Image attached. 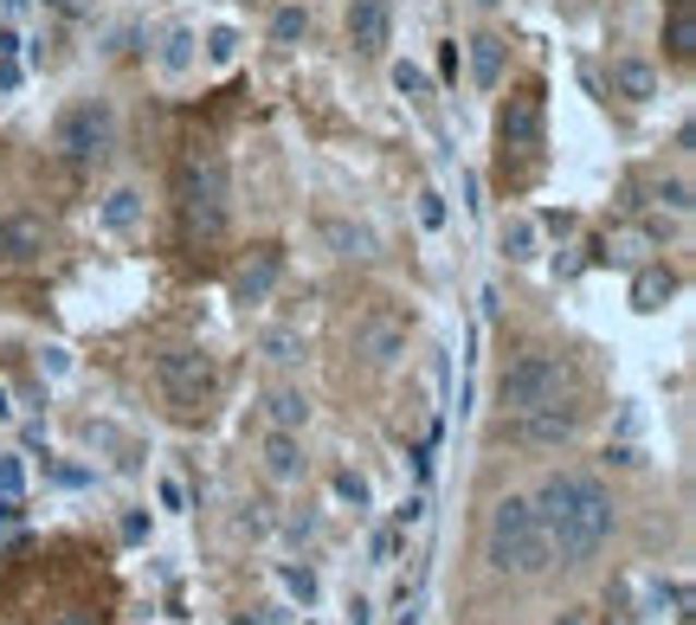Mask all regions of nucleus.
I'll return each instance as SVG.
<instances>
[{"label": "nucleus", "mask_w": 696, "mask_h": 625, "mask_svg": "<svg viewBox=\"0 0 696 625\" xmlns=\"http://www.w3.org/2000/svg\"><path fill=\"white\" fill-rule=\"evenodd\" d=\"M658 201H664L671 213H691V181H664V188H658Z\"/></svg>", "instance_id": "c756f323"}, {"label": "nucleus", "mask_w": 696, "mask_h": 625, "mask_svg": "<svg viewBox=\"0 0 696 625\" xmlns=\"http://www.w3.org/2000/svg\"><path fill=\"white\" fill-rule=\"evenodd\" d=\"M175 188H181V213H188V226L213 239V232L226 226V161H219L213 148H194V155L181 161Z\"/></svg>", "instance_id": "20e7f679"}, {"label": "nucleus", "mask_w": 696, "mask_h": 625, "mask_svg": "<svg viewBox=\"0 0 696 625\" xmlns=\"http://www.w3.org/2000/svg\"><path fill=\"white\" fill-rule=\"evenodd\" d=\"M59 148L77 155V161H104L110 148H117V117H110V104H77L59 117Z\"/></svg>", "instance_id": "39448f33"}, {"label": "nucleus", "mask_w": 696, "mask_h": 625, "mask_svg": "<svg viewBox=\"0 0 696 625\" xmlns=\"http://www.w3.org/2000/svg\"><path fill=\"white\" fill-rule=\"evenodd\" d=\"M265 471H272L278 484H297V478H303V445H297V432H278V425H272V438H265Z\"/></svg>", "instance_id": "4468645a"}, {"label": "nucleus", "mask_w": 696, "mask_h": 625, "mask_svg": "<svg viewBox=\"0 0 696 625\" xmlns=\"http://www.w3.org/2000/svg\"><path fill=\"white\" fill-rule=\"evenodd\" d=\"M265 419H272L278 432H303V425H310V394H303V387H272V394H265Z\"/></svg>", "instance_id": "ddd939ff"}, {"label": "nucleus", "mask_w": 696, "mask_h": 625, "mask_svg": "<svg viewBox=\"0 0 696 625\" xmlns=\"http://www.w3.org/2000/svg\"><path fill=\"white\" fill-rule=\"evenodd\" d=\"M574 425H580V413H574L567 400H555V407H529V413H516L503 432H509L516 445H567Z\"/></svg>", "instance_id": "0eeeda50"}, {"label": "nucleus", "mask_w": 696, "mask_h": 625, "mask_svg": "<svg viewBox=\"0 0 696 625\" xmlns=\"http://www.w3.org/2000/svg\"><path fill=\"white\" fill-rule=\"evenodd\" d=\"M265 354H272V361H303V336H297V329H265Z\"/></svg>", "instance_id": "4be33fe9"}, {"label": "nucleus", "mask_w": 696, "mask_h": 625, "mask_svg": "<svg viewBox=\"0 0 696 625\" xmlns=\"http://www.w3.org/2000/svg\"><path fill=\"white\" fill-rule=\"evenodd\" d=\"M207 59L213 65H232V59H239V33H232V26H213L207 33Z\"/></svg>", "instance_id": "393cba45"}, {"label": "nucleus", "mask_w": 696, "mask_h": 625, "mask_svg": "<svg viewBox=\"0 0 696 625\" xmlns=\"http://www.w3.org/2000/svg\"><path fill=\"white\" fill-rule=\"evenodd\" d=\"M284 587H290V593H297L303 606L316 600V574H310V567H284Z\"/></svg>", "instance_id": "cd10ccee"}, {"label": "nucleus", "mask_w": 696, "mask_h": 625, "mask_svg": "<svg viewBox=\"0 0 696 625\" xmlns=\"http://www.w3.org/2000/svg\"><path fill=\"white\" fill-rule=\"evenodd\" d=\"M691 52H696V20H691V0H677V13H671V59L691 65Z\"/></svg>", "instance_id": "aec40b11"}, {"label": "nucleus", "mask_w": 696, "mask_h": 625, "mask_svg": "<svg viewBox=\"0 0 696 625\" xmlns=\"http://www.w3.org/2000/svg\"><path fill=\"white\" fill-rule=\"evenodd\" d=\"M323 239L343 252V259H374V232L368 226H348V219H323Z\"/></svg>", "instance_id": "a211bd4d"}, {"label": "nucleus", "mask_w": 696, "mask_h": 625, "mask_svg": "<svg viewBox=\"0 0 696 625\" xmlns=\"http://www.w3.org/2000/svg\"><path fill=\"white\" fill-rule=\"evenodd\" d=\"M503 142H509V148H536V142H542V91L509 97V110H503Z\"/></svg>", "instance_id": "f8f14e48"}, {"label": "nucleus", "mask_w": 696, "mask_h": 625, "mask_svg": "<svg viewBox=\"0 0 696 625\" xmlns=\"http://www.w3.org/2000/svg\"><path fill=\"white\" fill-rule=\"evenodd\" d=\"M278 272H284V252H278V245H259V252L239 265L232 297H239V303H265V297H272V284H278Z\"/></svg>", "instance_id": "9d476101"}, {"label": "nucleus", "mask_w": 696, "mask_h": 625, "mask_svg": "<svg viewBox=\"0 0 696 625\" xmlns=\"http://www.w3.org/2000/svg\"><path fill=\"white\" fill-rule=\"evenodd\" d=\"M194 65V33H168V46H161V71H188Z\"/></svg>", "instance_id": "b1692460"}, {"label": "nucleus", "mask_w": 696, "mask_h": 625, "mask_svg": "<svg viewBox=\"0 0 696 625\" xmlns=\"http://www.w3.org/2000/svg\"><path fill=\"white\" fill-rule=\"evenodd\" d=\"M46 7H59V13H84V0H46Z\"/></svg>", "instance_id": "f704fd0d"}, {"label": "nucleus", "mask_w": 696, "mask_h": 625, "mask_svg": "<svg viewBox=\"0 0 696 625\" xmlns=\"http://www.w3.org/2000/svg\"><path fill=\"white\" fill-rule=\"evenodd\" d=\"M7 522H20V496H0V529Z\"/></svg>", "instance_id": "72a5a7b5"}, {"label": "nucleus", "mask_w": 696, "mask_h": 625, "mask_svg": "<svg viewBox=\"0 0 696 625\" xmlns=\"http://www.w3.org/2000/svg\"><path fill=\"white\" fill-rule=\"evenodd\" d=\"M613 91L632 97V104L658 97V65H645V59H613Z\"/></svg>", "instance_id": "2eb2a0df"}, {"label": "nucleus", "mask_w": 696, "mask_h": 625, "mask_svg": "<svg viewBox=\"0 0 696 625\" xmlns=\"http://www.w3.org/2000/svg\"><path fill=\"white\" fill-rule=\"evenodd\" d=\"M0 496H26V465L13 452H0Z\"/></svg>", "instance_id": "a878e982"}, {"label": "nucleus", "mask_w": 696, "mask_h": 625, "mask_svg": "<svg viewBox=\"0 0 696 625\" xmlns=\"http://www.w3.org/2000/svg\"><path fill=\"white\" fill-rule=\"evenodd\" d=\"M303 33H310V13H303V7H284L278 20H272V39H278V46H297Z\"/></svg>", "instance_id": "412c9836"}, {"label": "nucleus", "mask_w": 696, "mask_h": 625, "mask_svg": "<svg viewBox=\"0 0 696 625\" xmlns=\"http://www.w3.org/2000/svg\"><path fill=\"white\" fill-rule=\"evenodd\" d=\"M574 394V368L549 354V348H529V354H516L509 368H503V407L509 413H529V407H555Z\"/></svg>", "instance_id": "7ed1b4c3"}, {"label": "nucleus", "mask_w": 696, "mask_h": 625, "mask_svg": "<svg viewBox=\"0 0 696 625\" xmlns=\"http://www.w3.org/2000/svg\"><path fill=\"white\" fill-rule=\"evenodd\" d=\"M394 555H400V529H381V536H374V561L387 567Z\"/></svg>", "instance_id": "2f4dec72"}, {"label": "nucleus", "mask_w": 696, "mask_h": 625, "mask_svg": "<svg viewBox=\"0 0 696 625\" xmlns=\"http://www.w3.org/2000/svg\"><path fill=\"white\" fill-rule=\"evenodd\" d=\"M7 413H13V407H7V394H0V419H7Z\"/></svg>", "instance_id": "4c0bfd02"}, {"label": "nucleus", "mask_w": 696, "mask_h": 625, "mask_svg": "<svg viewBox=\"0 0 696 625\" xmlns=\"http://www.w3.org/2000/svg\"><path fill=\"white\" fill-rule=\"evenodd\" d=\"M155 381H161V394L175 400V407H201L213 394V361L201 348H175V354H161V368H155Z\"/></svg>", "instance_id": "423d86ee"}, {"label": "nucleus", "mask_w": 696, "mask_h": 625, "mask_svg": "<svg viewBox=\"0 0 696 625\" xmlns=\"http://www.w3.org/2000/svg\"><path fill=\"white\" fill-rule=\"evenodd\" d=\"M484 555L496 574H542L549 567V529H542V516H536V503L529 496H503L496 509H490L484 522Z\"/></svg>", "instance_id": "f257e3e1"}, {"label": "nucleus", "mask_w": 696, "mask_h": 625, "mask_svg": "<svg viewBox=\"0 0 696 625\" xmlns=\"http://www.w3.org/2000/svg\"><path fill=\"white\" fill-rule=\"evenodd\" d=\"M0 91H20V52H0Z\"/></svg>", "instance_id": "473e14b6"}, {"label": "nucleus", "mask_w": 696, "mask_h": 625, "mask_svg": "<svg viewBox=\"0 0 696 625\" xmlns=\"http://www.w3.org/2000/svg\"><path fill=\"white\" fill-rule=\"evenodd\" d=\"M39 252H46V226H39L33 213L0 219V259H7V265H33Z\"/></svg>", "instance_id": "9b49d317"}, {"label": "nucleus", "mask_w": 696, "mask_h": 625, "mask_svg": "<svg viewBox=\"0 0 696 625\" xmlns=\"http://www.w3.org/2000/svg\"><path fill=\"white\" fill-rule=\"evenodd\" d=\"M348 39H355V52H387V39H394V0H348Z\"/></svg>", "instance_id": "6e6552de"}, {"label": "nucleus", "mask_w": 696, "mask_h": 625, "mask_svg": "<svg viewBox=\"0 0 696 625\" xmlns=\"http://www.w3.org/2000/svg\"><path fill=\"white\" fill-rule=\"evenodd\" d=\"M361 354L374 361V368H387V361H400L407 354V316H394V310H374V316H361Z\"/></svg>", "instance_id": "1a4fd4ad"}, {"label": "nucleus", "mask_w": 696, "mask_h": 625, "mask_svg": "<svg viewBox=\"0 0 696 625\" xmlns=\"http://www.w3.org/2000/svg\"><path fill=\"white\" fill-rule=\"evenodd\" d=\"M471 77H478L484 91L503 77V39H496V33H478V39H471Z\"/></svg>", "instance_id": "6ab92c4d"}, {"label": "nucleus", "mask_w": 696, "mask_h": 625, "mask_svg": "<svg viewBox=\"0 0 696 625\" xmlns=\"http://www.w3.org/2000/svg\"><path fill=\"white\" fill-rule=\"evenodd\" d=\"M59 625H97V620H91V613H65Z\"/></svg>", "instance_id": "c9c22d12"}, {"label": "nucleus", "mask_w": 696, "mask_h": 625, "mask_svg": "<svg viewBox=\"0 0 696 625\" xmlns=\"http://www.w3.org/2000/svg\"><path fill=\"white\" fill-rule=\"evenodd\" d=\"M503 252H509V259H536V226H529V219H509V226H503Z\"/></svg>", "instance_id": "5701e85b"}, {"label": "nucleus", "mask_w": 696, "mask_h": 625, "mask_svg": "<svg viewBox=\"0 0 696 625\" xmlns=\"http://www.w3.org/2000/svg\"><path fill=\"white\" fill-rule=\"evenodd\" d=\"M419 226H445V201H439V194H432V188H425V194H419Z\"/></svg>", "instance_id": "7c9ffc66"}, {"label": "nucleus", "mask_w": 696, "mask_h": 625, "mask_svg": "<svg viewBox=\"0 0 696 625\" xmlns=\"http://www.w3.org/2000/svg\"><path fill=\"white\" fill-rule=\"evenodd\" d=\"M607 536H613V496L600 484H587L555 522H549V555H555L561 567H580V561H593L607 549Z\"/></svg>", "instance_id": "f03ea898"}, {"label": "nucleus", "mask_w": 696, "mask_h": 625, "mask_svg": "<svg viewBox=\"0 0 696 625\" xmlns=\"http://www.w3.org/2000/svg\"><path fill=\"white\" fill-rule=\"evenodd\" d=\"M97 219H104L110 232H136V226H142V194H136V188H117V194H104Z\"/></svg>", "instance_id": "f3484780"}, {"label": "nucleus", "mask_w": 696, "mask_h": 625, "mask_svg": "<svg viewBox=\"0 0 696 625\" xmlns=\"http://www.w3.org/2000/svg\"><path fill=\"white\" fill-rule=\"evenodd\" d=\"M478 7H503V0H478Z\"/></svg>", "instance_id": "58836bf2"}, {"label": "nucleus", "mask_w": 696, "mask_h": 625, "mask_svg": "<svg viewBox=\"0 0 696 625\" xmlns=\"http://www.w3.org/2000/svg\"><path fill=\"white\" fill-rule=\"evenodd\" d=\"M671 290H677V278H671L664 265H645V272L632 278V310H664Z\"/></svg>", "instance_id": "dca6fc26"}, {"label": "nucleus", "mask_w": 696, "mask_h": 625, "mask_svg": "<svg viewBox=\"0 0 696 625\" xmlns=\"http://www.w3.org/2000/svg\"><path fill=\"white\" fill-rule=\"evenodd\" d=\"M0 7H7V13H26V7H33V0H0Z\"/></svg>", "instance_id": "e433bc0d"}, {"label": "nucleus", "mask_w": 696, "mask_h": 625, "mask_svg": "<svg viewBox=\"0 0 696 625\" xmlns=\"http://www.w3.org/2000/svg\"><path fill=\"white\" fill-rule=\"evenodd\" d=\"M336 496L355 503V509H368V478H361V471H336Z\"/></svg>", "instance_id": "bb28decb"}, {"label": "nucleus", "mask_w": 696, "mask_h": 625, "mask_svg": "<svg viewBox=\"0 0 696 625\" xmlns=\"http://www.w3.org/2000/svg\"><path fill=\"white\" fill-rule=\"evenodd\" d=\"M394 84H400L407 97H425V91H432V77H425L419 65H394Z\"/></svg>", "instance_id": "c85d7f7f"}]
</instances>
